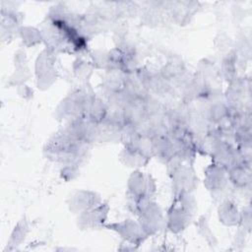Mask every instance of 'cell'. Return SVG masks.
I'll use <instances>...</instances> for the list:
<instances>
[{
  "label": "cell",
  "mask_w": 252,
  "mask_h": 252,
  "mask_svg": "<svg viewBox=\"0 0 252 252\" xmlns=\"http://www.w3.org/2000/svg\"><path fill=\"white\" fill-rule=\"evenodd\" d=\"M198 210L193 192L174 194V200L165 215V227L172 233L182 232L192 221Z\"/></svg>",
  "instance_id": "cell-1"
},
{
  "label": "cell",
  "mask_w": 252,
  "mask_h": 252,
  "mask_svg": "<svg viewBox=\"0 0 252 252\" xmlns=\"http://www.w3.org/2000/svg\"><path fill=\"white\" fill-rule=\"evenodd\" d=\"M148 236L155 235L165 228V216L160 206L153 199L138 203L132 210Z\"/></svg>",
  "instance_id": "cell-2"
},
{
  "label": "cell",
  "mask_w": 252,
  "mask_h": 252,
  "mask_svg": "<svg viewBox=\"0 0 252 252\" xmlns=\"http://www.w3.org/2000/svg\"><path fill=\"white\" fill-rule=\"evenodd\" d=\"M156 190V181L152 175L147 174L140 169H134L127 181L128 204L131 207V210H133L139 202L153 199Z\"/></svg>",
  "instance_id": "cell-3"
},
{
  "label": "cell",
  "mask_w": 252,
  "mask_h": 252,
  "mask_svg": "<svg viewBox=\"0 0 252 252\" xmlns=\"http://www.w3.org/2000/svg\"><path fill=\"white\" fill-rule=\"evenodd\" d=\"M36 86L40 91L48 90L57 79L54 52L48 48L42 50L34 64Z\"/></svg>",
  "instance_id": "cell-4"
},
{
  "label": "cell",
  "mask_w": 252,
  "mask_h": 252,
  "mask_svg": "<svg viewBox=\"0 0 252 252\" xmlns=\"http://www.w3.org/2000/svg\"><path fill=\"white\" fill-rule=\"evenodd\" d=\"M103 228L112 230L117 233L124 242L133 246H139L149 237L139 221L133 219H126L115 222H106Z\"/></svg>",
  "instance_id": "cell-5"
},
{
  "label": "cell",
  "mask_w": 252,
  "mask_h": 252,
  "mask_svg": "<svg viewBox=\"0 0 252 252\" xmlns=\"http://www.w3.org/2000/svg\"><path fill=\"white\" fill-rule=\"evenodd\" d=\"M168 170L171 174L174 194L179 192H194L198 186V177L190 166L183 165L179 160H176L174 166L168 167Z\"/></svg>",
  "instance_id": "cell-6"
},
{
  "label": "cell",
  "mask_w": 252,
  "mask_h": 252,
  "mask_svg": "<svg viewBox=\"0 0 252 252\" xmlns=\"http://www.w3.org/2000/svg\"><path fill=\"white\" fill-rule=\"evenodd\" d=\"M101 203L102 199L98 193L86 189L75 190L67 199V207L75 215L91 210Z\"/></svg>",
  "instance_id": "cell-7"
},
{
  "label": "cell",
  "mask_w": 252,
  "mask_h": 252,
  "mask_svg": "<svg viewBox=\"0 0 252 252\" xmlns=\"http://www.w3.org/2000/svg\"><path fill=\"white\" fill-rule=\"evenodd\" d=\"M109 207L107 203H101L98 206L77 215V225L81 229H98L106 223Z\"/></svg>",
  "instance_id": "cell-8"
},
{
  "label": "cell",
  "mask_w": 252,
  "mask_h": 252,
  "mask_svg": "<svg viewBox=\"0 0 252 252\" xmlns=\"http://www.w3.org/2000/svg\"><path fill=\"white\" fill-rule=\"evenodd\" d=\"M228 183L227 171L224 167L213 162L204 172V185L212 194L222 192Z\"/></svg>",
  "instance_id": "cell-9"
},
{
  "label": "cell",
  "mask_w": 252,
  "mask_h": 252,
  "mask_svg": "<svg viewBox=\"0 0 252 252\" xmlns=\"http://www.w3.org/2000/svg\"><path fill=\"white\" fill-rule=\"evenodd\" d=\"M152 156L164 163L175 156V144L170 136L159 134L152 137Z\"/></svg>",
  "instance_id": "cell-10"
},
{
  "label": "cell",
  "mask_w": 252,
  "mask_h": 252,
  "mask_svg": "<svg viewBox=\"0 0 252 252\" xmlns=\"http://www.w3.org/2000/svg\"><path fill=\"white\" fill-rule=\"evenodd\" d=\"M119 157H120L121 162L125 166L135 168V169H139L140 167L145 166L149 162L150 158H152L151 156L141 151L137 147L131 145L130 143H128L123 148Z\"/></svg>",
  "instance_id": "cell-11"
},
{
  "label": "cell",
  "mask_w": 252,
  "mask_h": 252,
  "mask_svg": "<svg viewBox=\"0 0 252 252\" xmlns=\"http://www.w3.org/2000/svg\"><path fill=\"white\" fill-rule=\"evenodd\" d=\"M14 66L15 70L10 78V82L17 87L25 84L29 78H31L32 74L30 72V68L28 66V59L25 50L19 49L15 52L14 55Z\"/></svg>",
  "instance_id": "cell-12"
},
{
  "label": "cell",
  "mask_w": 252,
  "mask_h": 252,
  "mask_svg": "<svg viewBox=\"0 0 252 252\" xmlns=\"http://www.w3.org/2000/svg\"><path fill=\"white\" fill-rule=\"evenodd\" d=\"M218 218L225 226H236L239 224L240 211L234 202L226 199L218 207Z\"/></svg>",
  "instance_id": "cell-13"
},
{
  "label": "cell",
  "mask_w": 252,
  "mask_h": 252,
  "mask_svg": "<svg viewBox=\"0 0 252 252\" xmlns=\"http://www.w3.org/2000/svg\"><path fill=\"white\" fill-rule=\"evenodd\" d=\"M226 171L228 181L238 188L246 187L251 181L250 167L244 164V162L236 163L226 169Z\"/></svg>",
  "instance_id": "cell-14"
},
{
  "label": "cell",
  "mask_w": 252,
  "mask_h": 252,
  "mask_svg": "<svg viewBox=\"0 0 252 252\" xmlns=\"http://www.w3.org/2000/svg\"><path fill=\"white\" fill-rule=\"evenodd\" d=\"M29 231H30L29 222L26 218H23L14 226V228L10 234V238L7 242L6 249L14 250L18 246H20L26 240V238L29 234Z\"/></svg>",
  "instance_id": "cell-15"
},
{
  "label": "cell",
  "mask_w": 252,
  "mask_h": 252,
  "mask_svg": "<svg viewBox=\"0 0 252 252\" xmlns=\"http://www.w3.org/2000/svg\"><path fill=\"white\" fill-rule=\"evenodd\" d=\"M108 112L109 111L106 104L101 99L94 97L90 102L84 117H87L94 123L100 124L106 119Z\"/></svg>",
  "instance_id": "cell-16"
},
{
  "label": "cell",
  "mask_w": 252,
  "mask_h": 252,
  "mask_svg": "<svg viewBox=\"0 0 252 252\" xmlns=\"http://www.w3.org/2000/svg\"><path fill=\"white\" fill-rule=\"evenodd\" d=\"M18 33L24 45L27 47H33L43 41L42 32L35 27L21 26Z\"/></svg>",
  "instance_id": "cell-17"
},
{
  "label": "cell",
  "mask_w": 252,
  "mask_h": 252,
  "mask_svg": "<svg viewBox=\"0 0 252 252\" xmlns=\"http://www.w3.org/2000/svg\"><path fill=\"white\" fill-rule=\"evenodd\" d=\"M196 227H197L198 233L208 243V245H210L211 247H216L218 245L217 237L211 228L210 221L207 215H203L198 219L196 222Z\"/></svg>",
  "instance_id": "cell-18"
},
{
  "label": "cell",
  "mask_w": 252,
  "mask_h": 252,
  "mask_svg": "<svg viewBox=\"0 0 252 252\" xmlns=\"http://www.w3.org/2000/svg\"><path fill=\"white\" fill-rule=\"evenodd\" d=\"M235 58L232 54H229L223 61H222V72L226 80L232 82L235 78Z\"/></svg>",
  "instance_id": "cell-19"
},
{
  "label": "cell",
  "mask_w": 252,
  "mask_h": 252,
  "mask_svg": "<svg viewBox=\"0 0 252 252\" xmlns=\"http://www.w3.org/2000/svg\"><path fill=\"white\" fill-rule=\"evenodd\" d=\"M63 168L61 169V177L66 181H70L76 178L79 174V167L77 163H66L63 164Z\"/></svg>",
  "instance_id": "cell-20"
},
{
  "label": "cell",
  "mask_w": 252,
  "mask_h": 252,
  "mask_svg": "<svg viewBox=\"0 0 252 252\" xmlns=\"http://www.w3.org/2000/svg\"><path fill=\"white\" fill-rule=\"evenodd\" d=\"M92 69H93V66L90 63L83 60H78L77 62H75V65H74V73L80 78L88 77Z\"/></svg>",
  "instance_id": "cell-21"
},
{
  "label": "cell",
  "mask_w": 252,
  "mask_h": 252,
  "mask_svg": "<svg viewBox=\"0 0 252 252\" xmlns=\"http://www.w3.org/2000/svg\"><path fill=\"white\" fill-rule=\"evenodd\" d=\"M239 224L241 225V228H243L246 231H250L251 229V209L249 206L245 207L240 211V220Z\"/></svg>",
  "instance_id": "cell-22"
},
{
  "label": "cell",
  "mask_w": 252,
  "mask_h": 252,
  "mask_svg": "<svg viewBox=\"0 0 252 252\" xmlns=\"http://www.w3.org/2000/svg\"><path fill=\"white\" fill-rule=\"evenodd\" d=\"M19 94H20L22 97L28 99V96H27V95H29V97L32 96V91L28 86H26L25 84H23V85L19 86Z\"/></svg>",
  "instance_id": "cell-23"
}]
</instances>
